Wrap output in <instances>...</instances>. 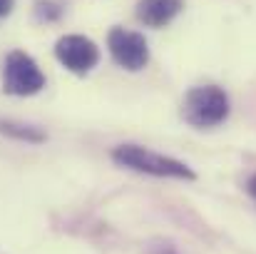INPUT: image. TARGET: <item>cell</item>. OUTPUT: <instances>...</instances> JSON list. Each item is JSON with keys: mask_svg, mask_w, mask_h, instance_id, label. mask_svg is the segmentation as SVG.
Segmentation results:
<instances>
[{"mask_svg": "<svg viewBox=\"0 0 256 254\" xmlns=\"http://www.w3.org/2000/svg\"><path fill=\"white\" fill-rule=\"evenodd\" d=\"M182 117L192 127H216L229 117V97L216 85L192 87L184 97Z\"/></svg>", "mask_w": 256, "mask_h": 254, "instance_id": "obj_1", "label": "cell"}, {"mask_svg": "<svg viewBox=\"0 0 256 254\" xmlns=\"http://www.w3.org/2000/svg\"><path fill=\"white\" fill-rule=\"evenodd\" d=\"M112 160L122 167L137 169L144 174H154V177H174V179H194V172L186 167L184 162L160 155L150 147L142 145H120L112 152Z\"/></svg>", "mask_w": 256, "mask_h": 254, "instance_id": "obj_2", "label": "cell"}, {"mask_svg": "<svg viewBox=\"0 0 256 254\" xmlns=\"http://www.w3.org/2000/svg\"><path fill=\"white\" fill-rule=\"evenodd\" d=\"M2 85L5 92L10 95H35L45 87V75L40 73L38 63L28 55V53H10L5 60V73H2Z\"/></svg>", "mask_w": 256, "mask_h": 254, "instance_id": "obj_3", "label": "cell"}, {"mask_svg": "<svg viewBox=\"0 0 256 254\" xmlns=\"http://www.w3.org/2000/svg\"><path fill=\"white\" fill-rule=\"evenodd\" d=\"M107 48L114 58V63L124 70H142L150 63V45L144 35L124 30V28H112L107 35Z\"/></svg>", "mask_w": 256, "mask_h": 254, "instance_id": "obj_4", "label": "cell"}, {"mask_svg": "<svg viewBox=\"0 0 256 254\" xmlns=\"http://www.w3.org/2000/svg\"><path fill=\"white\" fill-rule=\"evenodd\" d=\"M55 58L70 73L85 75L100 63V50L85 35H65L55 43Z\"/></svg>", "mask_w": 256, "mask_h": 254, "instance_id": "obj_5", "label": "cell"}, {"mask_svg": "<svg viewBox=\"0 0 256 254\" xmlns=\"http://www.w3.org/2000/svg\"><path fill=\"white\" fill-rule=\"evenodd\" d=\"M184 8V0H140L137 18L150 28H164Z\"/></svg>", "mask_w": 256, "mask_h": 254, "instance_id": "obj_6", "label": "cell"}, {"mask_svg": "<svg viewBox=\"0 0 256 254\" xmlns=\"http://www.w3.org/2000/svg\"><path fill=\"white\" fill-rule=\"evenodd\" d=\"M0 132H5L15 140H25V142H42L45 140V135L40 130H35L30 125H18V122H2L0 120Z\"/></svg>", "mask_w": 256, "mask_h": 254, "instance_id": "obj_7", "label": "cell"}, {"mask_svg": "<svg viewBox=\"0 0 256 254\" xmlns=\"http://www.w3.org/2000/svg\"><path fill=\"white\" fill-rule=\"evenodd\" d=\"M10 10H12V0H0V18L8 15Z\"/></svg>", "mask_w": 256, "mask_h": 254, "instance_id": "obj_8", "label": "cell"}, {"mask_svg": "<svg viewBox=\"0 0 256 254\" xmlns=\"http://www.w3.org/2000/svg\"><path fill=\"white\" fill-rule=\"evenodd\" d=\"M249 192H252V194L256 197V174L252 177V179H249Z\"/></svg>", "mask_w": 256, "mask_h": 254, "instance_id": "obj_9", "label": "cell"}, {"mask_svg": "<svg viewBox=\"0 0 256 254\" xmlns=\"http://www.w3.org/2000/svg\"><path fill=\"white\" fill-rule=\"evenodd\" d=\"M160 254H174V252H172V249H164V252H160Z\"/></svg>", "mask_w": 256, "mask_h": 254, "instance_id": "obj_10", "label": "cell"}]
</instances>
